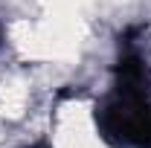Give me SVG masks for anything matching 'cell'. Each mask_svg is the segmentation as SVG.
<instances>
[{"mask_svg": "<svg viewBox=\"0 0 151 148\" xmlns=\"http://www.w3.org/2000/svg\"><path fill=\"white\" fill-rule=\"evenodd\" d=\"M96 128L113 148H151V87L137 52L119 58L116 84L96 108Z\"/></svg>", "mask_w": 151, "mask_h": 148, "instance_id": "cell-1", "label": "cell"}]
</instances>
